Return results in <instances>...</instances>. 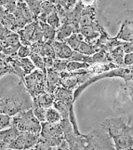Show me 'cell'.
I'll return each instance as SVG.
<instances>
[{
  "label": "cell",
  "mask_w": 133,
  "mask_h": 150,
  "mask_svg": "<svg viewBox=\"0 0 133 150\" xmlns=\"http://www.w3.org/2000/svg\"><path fill=\"white\" fill-rule=\"evenodd\" d=\"M101 128L107 132L117 150L133 149V125L126 124L121 117H108Z\"/></svg>",
  "instance_id": "cell-1"
},
{
  "label": "cell",
  "mask_w": 133,
  "mask_h": 150,
  "mask_svg": "<svg viewBox=\"0 0 133 150\" xmlns=\"http://www.w3.org/2000/svg\"><path fill=\"white\" fill-rule=\"evenodd\" d=\"M11 125L14 126L20 132H32L39 134L41 122L34 115L32 109L22 110L12 117Z\"/></svg>",
  "instance_id": "cell-2"
},
{
  "label": "cell",
  "mask_w": 133,
  "mask_h": 150,
  "mask_svg": "<svg viewBox=\"0 0 133 150\" xmlns=\"http://www.w3.org/2000/svg\"><path fill=\"white\" fill-rule=\"evenodd\" d=\"M29 95L33 98L45 92V71L41 69L33 70L26 75L23 79Z\"/></svg>",
  "instance_id": "cell-3"
},
{
  "label": "cell",
  "mask_w": 133,
  "mask_h": 150,
  "mask_svg": "<svg viewBox=\"0 0 133 150\" xmlns=\"http://www.w3.org/2000/svg\"><path fill=\"white\" fill-rule=\"evenodd\" d=\"M118 101L122 112L129 116V125H133V81H125L119 88Z\"/></svg>",
  "instance_id": "cell-4"
},
{
  "label": "cell",
  "mask_w": 133,
  "mask_h": 150,
  "mask_svg": "<svg viewBox=\"0 0 133 150\" xmlns=\"http://www.w3.org/2000/svg\"><path fill=\"white\" fill-rule=\"evenodd\" d=\"M84 136L86 139L85 149H115L112 139L102 128L94 130Z\"/></svg>",
  "instance_id": "cell-5"
},
{
  "label": "cell",
  "mask_w": 133,
  "mask_h": 150,
  "mask_svg": "<svg viewBox=\"0 0 133 150\" xmlns=\"http://www.w3.org/2000/svg\"><path fill=\"white\" fill-rule=\"evenodd\" d=\"M39 134L21 132L10 144L8 149H29L34 147L38 140Z\"/></svg>",
  "instance_id": "cell-6"
},
{
  "label": "cell",
  "mask_w": 133,
  "mask_h": 150,
  "mask_svg": "<svg viewBox=\"0 0 133 150\" xmlns=\"http://www.w3.org/2000/svg\"><path fill=\"white\" fill-rule=\"evenodd\" d=\"M25 110L22 101L18 98H6L0 100V113L13 116L20 111Z\"/></svg>",
  "instance_id": "cell-7"
},
{
  "label": "cell",
  "mask_w": 133,
  "mask_h": 150,
  "mask_svg": "<svg viewBox=\"0 0 133 150\" xmlns=\"http://www.w3.org/2000/svg\"><path fill=\"white\" fill-rule=\"evenodd\" d=\"M51 45L55 52L57 59H69L72 56L73 50L65 41H52Z\"/></svg>",
  "instance_id": "cell-8"
},
{
  "label": "cell",
  "mask_w": 133,
  "mask_h": 150,
  "mask_svg": "<svg viewBox=\"0 0 133 150\" xmlns=\"http://www.w3.org/2000/svg\"><path fill=\"white\" fill-rule=\"evenodd\" d=\"M79 29L76 28L72 24L66 22L63 25L59 26L56 29V38L58 41H65L70 35H72L74 32H78Z\"/></svg>",
  "instance_id": "cell-9"
},
{
  "label": "cell",
  "mask_w": 133,
  "mask_h": 150,
  "mask_svg": "<svg viewBox=\"0 0 133 150\" xmlns=\"http://www.w3.org/2000/svg\"><path fill=\"white\" fill-rule=\"evenodd\" d=\"M54 100H55L54 94H51L49 93L45 92L36 96L35 98H33V106H38L47 108L52 106Z\"/></svg>",
  "instance_id": "cell-10"
},
{
  "label": "cell",
  "mask_w": 133,
  "mask_h": 150,
  "mask_svg": "<svg viewBox=\"0 0 133 150\" xmlns=\"http://www.w3.org/2000/svg\"><path fill=\"white\" fill-rule=\"evenodd\" d=\"M117 38L126 42H133V23L124 22L122 25Z\"/></svg>",
  "instance_id": "cell-11"
},
{
  "label": "cell",
  "mask_w": 133,
  "mask_h": 150,
  "mask_svg": "<svg viewBox=\"0 0 133 150\" xmlns=\"http://www.w3.org/2000/svg\"><path fill=\"white\" fill-rule=\"evenodd\" d=\"M38 23L42 29L44 38L46 40V42L51 43L52 41H53L55 38V36H56V29L54 28H52L51 25H49L47 22L39 21Z\"/></svg>",
  "instance_id": "cell-12"
},
{
  "label": "cell",
  "mask_w": 133,
  "mask_h": 150,
  "mask_svg": "<svg viewBox=\"0 0 133 150\" xmlns=\"http://www.w3.org/2000/svg\"><path fill=\"white\" fill-rule=\"evenodd\" d=\"M73 51H76L77 52H80V53H83L85 55H90V56L93 55L97 52L96 48H94L93 45H91L88 42H84L83 39H82L78 42V44L74 48Z\"/></svg>",
  "instance_id": "cell-13"
},
{
  "label": "cell",
  "mask_w": 133,
  "mask_h": 150,
  "mask_svg": "<svg viewBox=\"0 0 133 150\" xmlns=\"http://www.w3.org/2000/svg\"><path fill=\"white\" fill-rule=\"evenodd\" d=\"M79 32L83 37V39L85 38V40L88 43H91V41H92L93 39H95L96 38H98L99 36V33L94 28L93 25L92 26L81 27L79 28Z\"/></svg>",
  "instance_id": "cell-14"
},
{
  "label": "cell",
  "mask_w": 133,
  "mask_h": 150,
  "mask_svg": "<svg viewBox=\"0 0 133 150\" xmlns=\"http://www.w3.org/2000/svg\"><path fill=\"white\" fill-rule=\"evenodd\" d=\"M61 120V115L58 110L54 108H47L45 110V122L55 124L59 123Z\"/></svg>",
  "instance_id": "cell-15"
},
{
  "label": "cell",
  "mask_w": 133,
  "mask_h": 150,
  "mask_svg": "<svg viewBox=\"0 0 133 150\" xmlns=\"http://www.w3.org/2000/svg\"><path fill=\"white\" fill-rule=\"evenodd\" d=\"M1 44H2V46H13V45H21L19 34L14 31H11L6 37V38L1 42Z\"/></svg>",
  "instance_id": "cell-16"
},
{
  "label": "cell",
  "mask_w": 133,
  "mask_h": 150,
  "mask_svg": "<svg viewBox=\"0 0 133 150\" xmlns=\"http://www.w3.org/2000/svg\"><path fill=\"white\" fill-rule=\"evenodd\" d=\"M52 106H53V108H56V109L58 110V112L60 114L61 118H63V119L69 118V107L66 106V104H65L64 102H62V101H60V100H55L53 101Z\"/></svg>",
  "instance_id": "cell-17"
},
{
  "label": "cell",
  "mask_w": 133,
  "mask_h": 150,
  "mask_svg": "<svg viewBox=\"0 0 133 150\" xmlns=\"http://www.w3.org/2000/svg\"><path fill=\"white\" fill-rule=\"evenodd\" d=\"M91 64L86 63V62H76V61H69L66 64V70L69 72H72V71H76V70H79V69H88L90 68Z\"/></svg>",
  "instance_id": "cell-18"
},
{
  "label": "cell",
  "mask_w": 133,
  "mask_h": 150,
  "mask_svg": "<svg viewBox=\"0 0 133 150\" xmlns=\"http://www.w3.org/2000/svg\"><path fill=\"white\" fill-rule=\"evenodd\" d=\"M30 59L32 63L34 64V66L41 70H44L45 71V62H44V59H43V57L37 53H35V52H30Z\"/></svg>",
  "instance_id": "cell-19"
},
{
  "label": "cell",
  "mask_w": 133,
  "mask_h": 150,
  "mask_svg": "<svg viewBox=\"0 0 133 150\" xmlns=\"http://www.w3.org/2000/svg\"><path fill=\"white\" fill-rule=\"evenodd\" d=\"M7 73L14 74L12 66L6 59H0V77Z\"/></svg>",
  "instance_id": "cell-20"
},
{
  "label": "cell",
  "mask_w": 133,
  "mask_h": 150,
  "mask_svg": "<svg viewBox=\"0 0 133 150\" xmlns=\"http://www.w3.org/2000/svg\"><path fill=\"white\" fill-rule=\"evenodd\" d=\"M69 62V59H55L53 64H52V69L57 71L58 73L63 72L66 70V64Z\"/></svg>",
  "instance_id": "cell-21"
},
{
  "label": "cell",
  "mask_w": 133,
  "mask_h": 150,
  "mask_svg": "<svg viewBox=\"0 0 133 150\" xmlns=\"http://www.w3.org/2000/svg\"><path fill=\"white\" fill-rule=\"evenodd\" d=\"M59 17L57 13V11L52 12V13H50L47 17H46V22L51 25L52 28H54L55 29H57L60 25H59Z\"/></svg>",
  "instance_id": "cell-22"
},
{
  "label": "cell",
  "mask_w": 133,
  "mask_h": 150,
  "mask_svg": "<svg viewBox=\"0 0 133 150\" xmlns=\"http://www.w3.org/2000/svg\"><path fill=\"white\" fill-rule=\"evenodd\" d=\"M45 110L46 108H42V107H38V106H34L32 111L34 115L39 120L41 123L45 122Z\"/></svg>",
  "instance_id": "cell-23"
},
{
  "label": "cell",
  "mask_w": 133,
  "mask_h": 150,
  "mask_svg": "<svg viewBox=\"0 0 133 150\" xmlns=\"http://www.w3.org/2000/svg\"><path fill=\"white\" fill-rule=\"evenodd\" d=\"M92 58V62L93 63H96V62H107V59H108V53H106L105 51H99L98 52H95L93 54V56H91Z\"/></svg>",
  "instance_id": "cell-24"
},
{
  "label": "cell",
  "mask_w": 133,
  "mask_h": 150,
  "mask_svg": "<svg viewBox=\"0 0 133 150\" xmlns=\"http://www.w3.org/2000/svg\"><path fill=\"white\" fill-rule=\"evenodd\" d=\"M12 117L8 115L0 113V131L11 126Z\"/></svg>",
  "instance_id": "cell-25"
},
{
  "label": "cell",
  "mask_w": 133,
  "mask_h": 150,
  "mask_svg": "<svg viewBox=\"0 0 133 150\" xmlns=\"http://www.w3.org/2000/svg\"><path fill=\"white\" fill-rule=\"evenodd\" d=\"M30 52H31V51H30V47L28 45H21L19 47L16 54H17V56H19L21 58H28V57H29Z\"/></svg>",
  "instance_id": "cell-26"
},
{
  "label": "cell",
  "mask_w": 133,
  "mask_h": 150,
  "mask_svg": "<svg viewBox=\"0 0 133 150\" xmlns=\"http://www.w3.org/2000/svg\"><path fill=\"white\" fill-rule=\"evenodd\" d=\"M10 32H11L10 29H8L6 27H5L1 22H0V42H2Z\"/></svg>",
  "instance_id": "cell-27"
},
{
  "label": "cell",
  "mask_w": 133,
  "mask_h": 150,
  "mask_svg": "<svg viewBox=\"0 0 133 150\" xmlns=\"http://www.w3.org/2000/svg\"><path fill=\"white\" fill-rule=\"evenodd\" d=\"M123 64L126 66H130L133 64V52H129L124 55Z\"/></svg>",
  "instance_id": "cell-28"
},
{
  "label": "cell",
  "mask_w": 133,
  "mask_h": 150,
  "mask_svg": "<svg viewBox=\"0 0 133 150\" xmlns=\"http://www.w3.org/2000/svg\"><path fill=\"white\" fill-rule=\"evenodd\" d=\"M13 1H14V0H0V6L5 7V6H6L7 5L13 3Z\"/></svg>",
  "instance_id": "cell-29"
},
{
  "label": "cell",
  "mask_w": 133,
  "mask_h": 150,
  "mask_svg": "<svg viewBox=\"0 0 133 150\" xmlns=\"http://www.w3.org/2000/svg\"><path fill=\"white\" fill-rule=\"evenodd\" d=\"M80 1H81V3H82L83 5L90 6L91 4H92V3H93L94 0H80Z\"/></svg>",
  "instance_id": "cell-30"
}]
</instances>
